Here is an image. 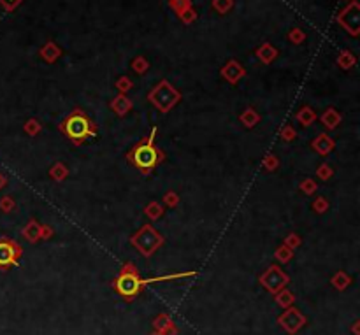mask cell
Here are the masks:
<instances>
[{
	"mask_svg": "<svg viewBox=\"0 0 360 335\" xmlns=\"http://www.w3.org/2000/svg\"><path fill=\"white\" fill-rule=\"evenodd\" d=\"M260 283H262L271 293L276 295L278 291H281V289L285 288V285L288 283V277H286V274L279 269V267L271 265L267 271L260 275Z\"/></svg>",
	"mask_w": 360,
	"mask_h": 335,
	"instance_id": "obj_6",
	"label": "cell"
},
{
	"mask_svg": "<svg viewBox=\"0 0 360 335\" xmlns=\"http://www.w3.org/2000/svg\"><path fill=\"white\" fill-rule=\"evenodd\" d=\"M164 244L162 235H158L155 232V228H151L149 225H144L143 228L139 230L137 234L132 237V246L139 249L141 255L144 256H151L155 249H158Z\"/></svg>",
	"mask_w": 360,
	"mask_h": 335,
	"instance_id": "obj_5",
	"label": "cell"
},
{
	"mask_svg": "<svg viewBox=\"0 0 360 335\" xmlns=\"http://www.w3.org/2000/svg\"><path fill=\"white\" fill-rule=\"evenodd\" d=\"M23 235L27 237L30 242H35L37 239H41V225H39L37 221H30L28 223V226L23 230Z\"/></svg>",
	"mask_w": 360,
	"mask_h": 335,
	"instance_id": "obj_11",
	"label": "cell"
},
{
	"mask_svg": "<svg viewBox=\"0 0 360 335\" xmlns=\"http://www.w3.org/2000/svg\"><path fill=\"white\" fill-rule=\"evenodd\" d=\"M330 174H332V169H330L328 165H322L318 169V175H320V177H323V179H327Z\"/></svg>",
	"mask_w": 360,
	"mask_h": 335,
	"instance_id": "obj_22",
	"label": "cell"
},
{
	"mask_svg": "<svg viewBox=\"0 0 360 335\" xmlns=\"http://www.w3.org/2000/svg\"><path fill=\"white\" fill-rule=\"evenodd\" d=\"M314 118H316V114L313 112V109H311V107H304V109H300L299 112H297V120L304 125V127H308V125L313 123Z\"/></svg>",
	"mask_w": 360,
	"mask_h": 335,
	"instance_id": "obj_14",
	"label": "cell"
},
{
	"mask_svg": "<svg viewBox=\"0 0 360 335\" xmlns=\"http://www.w3.org/2000/svg\"><path fill=\"white\" fill-rule=\"evenodd\" d=\"M294 300H295V297H294V293H292V291H288V289L278 291V295H276V302L279 303L281 307H285V309L290 307V303H294Z\"/></svg>",
	"mask_w": 360,
	"mask_h": 335,
	"instance_id": "obj_13",
	"label": "cell"
},
{
	"mask_svg": "<svg viewBox=\"0 0 360 335\" xmlns=\"http://www.w3.org/2000/svg\"><path fill=\"white\" fill-rule=\"evenodd\" d=\"M313 149L314 151H318L320 155H328V153L334 149V141L328 135H325V133H322V135H318V137L313 141Z\"/></svg>",
	"mask_w": 360,
	"mask_h": 335,
	"instance_id": "obj_9",
	"label": "cell"
},
{
	"mask_svg": "<svg viewBox=\"0 0 360 335\" xmlns=\"http://www.w3.org/2000/svg\"><path fill=\"white\" fill-rule=\"evenodd\" d=\"M299 244V239H297V235H290L288 237V240H286V244Z\"/></svg>",
	"mask_w": 360,
	"mask_h": 335,
	"instance_id": "obj_29",
	"label": "cell"
},
{
	"mask_svg": "<svg viewBox=\"0 0 360 335\" xmlns=\"http://www.w3.org/2000/svg\"><path fill=\"white\" fill-rule=\"evenodd\" d=\"M62 132L74 144H81L84 143L86 137L95 135V128H93L92 121L88 120V116L83 111H74L72 114L67 116L62 123Z\"/></svg>",
	"mask_w": 360,
	"mask_h": 335,
	"instance_id": "obj_2",
	"label": "cell"
},
{
	"mask_svg": "<svg viewBox=\"0 0 360 335\" xmlns=\"http://www.w3.org/2000/svg\"><path fill=\"white\" fill-rule=\"evenodd\" d=\"M278 321H279V325H281L288 334H297V332L306 325V316L299 311V309L288 307L281 316L278 318Z\"/></svg>",
	"mask_w": 360,
	"mask_h": 335,
	"instance_id": "obj_7",
	"label": "cell"
},
{
	"mask_svg": "<svg viewBox=\"0 0 360 335\" xmlns=\"http://www.w3.org/2000/svg\"><path fill=\"white\" fill-rule=\"evenodd\" d=\"M322 121L327 128H336L337 125H339V121H341V116L337 114L334 109H327L325 111V114L322 116Z\"/></svg>",
	"mask_w": 360,
	"mask_h": 335,
	"instance_id": "obj_12",
	"label": "cell"
},
{
	"mask_svg": "<svg viewBox=\"0 0 360 335\" xmlns=\"http://www.w3.org/2000/svg\"><path fill=\"white\" fill-rule=\"evenodd\" d=\"M283 137H285V141H292V139L295 137V132H294V128L286 127V128L283 130Z\"/></svg>",
	"mask_w": 360,
	"mask_h": 335,
	"instance_id": "obj_25",
	"label": "cell"
},
{
	"mask_svg": "<svg viewBox=\"0 0 360 335\" xmlns=\"http://www.w3.org/2000/svg\"><path fill=\"white\" fill-rule=\"evenodd\" d=\"M39 130H41V125H39L35 120L28 121V123H27V132L30 133V135H33V133H37Z\"/></svg>",
	"mask_w": 360,
	"mask_h": 335,
	"instance_id": "obj_20",
	"label": "cell"
},
{
	"mask_svg": "<svg viewBox=\"0 0 360 335\" xmlns=\"http://www.w3.org/2000/svg\"><path fill=\"white\" fill-rule=\"evenodd\" d=\"M111 107L116 111V114H120V116H125L127 112L130 111V107H132V104H130V100L127 98V96L120 95V96H116L115 100H113Z\"/></svg>",
	"mask_w": 360,
	"mask_h": 335,
	"instance_id": "obj_10",
	"label": "cell"
},
{
	"mask_svg": "<svg viewBox=\"0 0 360 335\" xmlns=\"http://www.w3.org/2000/svg\"><path fill=\"white\" fill-rule=\"evenodd\" d=\"M0 206L4 207V209H7V211H9V209L14 206V204H13V200H11V198H4V200H2V204H0Z\"/></svg>",
	"mask_w": 360,
	"mask_h": 335,
	"instance_id": "obj_28",
	"label": "cell"
},
{
	"mask_svg": "<svg viewBox=\"0 0 360 335\" xmlns=\"http://www.w3.org/2000/svg\"><path fill=\"white\" fill-rule=\"evenodd\" d=\"M4 184H5V177H2V175H0V188H2Z\"/></svg>",
	"mask_w": 360,
	"mask_h": 335,
	"instance_id": "obj_30",
	"label": "cell"
},
{
	"mask_svg": "<svg viewBox=\"0 0 360 335\" xmlns=\"http://www.w3.org/2000/svg\"><path fill=\"white\" fill-rule=\"evenodd\" d=\"M19 256H21V249L18 244L11 242V240H0V267L2 269L16 265Z\"/></svg>",
	"mask_w": 360,
	"mask_h": 335,
	"instance_id": "obj_8",
	"label": "cell"
},
{
	"mask_svg": "<svg viewBox=\"0 0 360 335\" xmlns=\"http://www.w3.org/2000/svg\"><path fill=\"white\" fill-rule=\"evenodd\" d=\"M115 288L116 291L120 293V297H123L125 300H132L135 299L141 289L144 288V279H141L137 274V269H135L132 263H127V265L121 269L120 277L115 281Z\"/></svg>",
	"mask_w": 360,
	"mask_h": 335,
	"instance_id": "obj_3",
	"label": "cell"
},
{
	"mask_svg": "<svg viewBox=\"0 0 360 335\" xmlns=\"http://www.w3.org/2000/svg\"><path fill=\"white\" fill-rule=\"evenodd\" d=\"M300 188L304 190V191L311 193V191H313L314 188H316V184H314V183H313V181H311V179H306L304 183H302V186H300Z\"/></svg>",
	"mask_w": 360,
	"mask_h": 335,
	"instance_id": "obj_23",
	"label": "cell"
},
{
	"mask_svg": "<svg viewBox=\"0 0 360 335\" xmlns=\"http://www.w3.org/2000/svg\"><path fill=\"white\" fill-rule=\"evenodd\" d=\"M241 121H243V123H245L248 128H251V127H253V125L259 121V116L255 114L253 109H248V111H245V114L241 116Z\"/></svg>",
	"mask_w": 360,
	"mask_h": 335,
	"instance_id": "obj_16",
	"label": "cell"
},
{
	"mask_svg": "<svg viewBox=\"0 0 360 335\" xmlns=\"http://www.w3.org/2000/svg\"><path fill=\"white\" fill-rule=\"evenodd\" d=\"M314 209L318 212H325V209H327V202L323 200V198H318L316 202H314Z\"/></svg>",
	"mask_w": 360,
	"mask_h": 335,
	"instance_id": "obj_24",
	"label": "cell"
},
{
	"mask_svg": "<svg viewBox=\"0 0 360 335\" xmlns=\"http://www.w3.org/2000/svg\"><path fill=\"white\" fill-rule=\"evenodd\" d=\"M292 256H294V253H292L290 246H281L276 251V258H279L281 262H288V260H292Z\"/></svg>",
	"mask_w": 360,
	"mask_h": 335,
	"instance_id": "obj_18",
	"label": "cell"
},
{
	"mask_svg": "<svg viewBox=\"0 0 360 335\" xmlns=\"http://www.w3.org/2000/svg\"><path fill=\"white\" fill-rule=\"evenodd\" d=\"M118 88H120V90H123V92H125V90H129V88H130L129 81H127V79H120V81H118Z\"/></svg>",
	"mask_w": 360,
	"mask_h": 335,
	"instance_id": "obj_27",
	"label": "cell"
},
{
	"mask_svg": "<svg viewBox=\"0 0 360 335\" xmlns=\"http://www.w3.org/2000/svg\"><path fill=\"white\" fill-rule=\"evenodd\" d=\"M157 130H153L151 135L148 139H144L143 143H139L137 146L129 153V160L132 165L137 167L143 174H149L155 167L164 160L162 151H158L157 147L153 146V137H155Z\"/></svg>",
	"mask_w": 360,
	"mask_h": 335,
	"instance_id": "obj_1",
	"label": "cell"
},
{
	"mask_svg": "<svg viewBox=\"0 0 360 335\" xmlns=\"http://www.w3.org/2000/svg\"><path fill=\"white\" fill-rule=\"evenodd\" d=\"M51 175H53V177H55L56 181H62V179L65 177V175H67V169H65V167L62 165V163H56L55 169L51 170Z\"/></svg>",
	"mask_w": 360,
	"mask_h": 335,
	"instance_id": "obj_19",
	"label": "cell"
},
{
	"mask_svg": "<svg viewBox=\"0 0 360 335\" xmlns=\"http://www.w3.org/2000/svg\"><path fill=\"white\" fill-rule=\"evenodd\" d=\"M350 283H351L350 275H346L344 272H339V274H337L336 277L332 279V285L336 286L337 289H344L348 285H350Z\"/></svg>",
	"mask_w": 360,
	"mask_h": 335,
	"instance_id": "obj_15",
	"label": "cell"
},
{
	"mask_svg": "<svg viewBox=\"0 0 360 335\" xmlns=\"http://www.w3.org/2000/svg\"><path fill=\"white\" fill-rule=\"evenodd\" d=\"M164 212V209H162L160 204L157 202H151L148 207H146V216H149L151 220H157V218H160V214Z\"/></svg>",
	"mask_w": 360,
	"mask_h": 335,
	"instance_id": "obj_17",
	"label": "cell"
},
{
	"mask_svg": "<svg viewBox=\"0 0 360 335\" xmlns=\"http://www.w3.org/2000/svg\"><path fill=\"white\" fill-rule=\"evenodd\" d=\"M2 2H16V0H2Z\"/></svg>",
	"mask_w": 360,
	"mask_h": 335,
	"instance_id": "obj_31",
	"label": "cell"
},
{
	"mask_svg": "<svg viewBox=\"0 0 360 335\" xmlns=\"http://www.w3.org/2000/svg\"><path fill=\"white\" fill-rule=\"evenodd\" d=\"M148 98L158 111L169 112V111L180 102L181 95H180V92H176L174 88L167 83V81H164V83H160L151 93H149Z\"/></svg>",
	"mask_w": 360,
	"mask_h": 335,
	"instance_id": "obj_4",
	"label": "cell"
},
{
	"mask_svg": "<svg viewBox=\"0 0 360 335\" xmlns=\"http://www.w3.org/2000/svg\"><path fill=\"white\" fill-rule=\"evenodd\" d=\"M165 202L169 204V206H172V207H174L176 204L180 202V198H178V195H176V193L169 191V193H167V195H165Z\"/></svg>",
	"mask_w": 360,
	"mask_h": 335,
	"instance_id": "obj_21",
	"label": "cell"
},
{
	"mask_svg": "<svg viewBox=\"0 0 360 335\" xmlns=\"http://www.w3.org/2000/svg\"><path fill=\"white\" fill-rule=\"evenodd\" d=\"M265 165H267V169H269V170H273L274 167L278 165V160H274L273 156H269L267 160H265Z\"/></svg>",
	"mask_w": 360,
	"mask_h": 335,
	"instance_id": "obj_26",
	"label": "cell"
}]
</instances>
